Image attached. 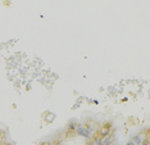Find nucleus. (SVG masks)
<instances>
[{
  "mask_svg": "<svg viewBox=\"0 0 150 145\" xmlns=\"http://www.w3.org/2000/svg\"><path fill=\"white\" fill-rule=\"evenodd\" d=\"M9 140H11V136H9L8 130L3 125H0V145H5V143Z\"/></svg>",
  "mask_w": 150,
  "mask_h": 145,
  "instance_id": "f257e3e1",
  "label": "nucleus"
},
{
  "mask_svg": "<svg viewBox=\"0 0 150 145\" xmlns=\"http://www.w3.org/2000/svg\"><path fill=\"white\" fill-rule=\"evenodd\" d=\"M5 145H14V143H13L12 140H9V141H6L5 143Z\"/></svg>",
  "mask_w": 150,
  "mask_h": 145,
  "instance_id": "f03ea898",
  "label": "nucleus"
}]
</instances>
